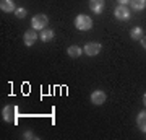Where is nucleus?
<instances>
[{"mask_svg":"<svg viewBox=\"0 0 146 140\" xmlns=\"http://www.w3.org/2000/svg\"><path fill=\"white\" fill-rule=\"evenodd\" d=\"M0 8L5 13H11V11H16V7L13 3V0H0Z\"/></svg>","mask_w":146,"mask_h":140,"instance_id":"nucleus-9","label":"nucleus"},{"mask_svg":"<svg viewBox=\"0 0 146 140\" xmlns=\"http://www.w3.org/2000/svg\"><path fill=\"white\" fill-rule=\"evenodd\" d=\"M140 42H141V46H143V47L146 49V36H143V38H141V39H140Z\"/></svg>","mask_w":146,"mask_h":140,"instance_id":"nucleus-17","label":"nucleus"},{"mask_svg":"<svg viewBox=\"0 0 146 140\" xmlns=\"http://www.w3.org/2000/svg\"><path fill=\"white\" fill-rule=\"evenodd\" d=\"M75 26L80 31H89L93 28V20L88 15H78L75 18Z\"/></svg>","mask_w":146,"mask_h":140,"instance_id":"nucleus-2","label":"nucleus"},{"mask_svg":"<svg viewBox=\"0 0 146 140\" xmlns=\"http://www.w3.org/2000/svg\"><path fill=\"white\" fill-rule=\"evenodd\" d=\"M104 0H89V10L94 11L96 15H99V13H102V10H104Z\"/></svg>","mask_w":146,"mask_h":140,"instance_id":"nucleus-8","label":"nucleus"},{"mask_svg":"<svg viewBox=\"0 0 146 140\" xmlns=\"http://www.w3.org/2000/svg\"><path fill=\"white\" fill-rule=\"evenodd\" d=\"M114 15H115V18L117 20H120V21H127L128 18H130V10L127 8V5H119L117 8L114 10Z\"/></svg>","mask_w":146,"mask_h":140,"instance_id":"nucleus-5","label":"nucleus"},{"mask_svg":"<svg viewBox=\"0 0 146 140\" xmlns=\"http://www.w3.org/2000/svg\"><path fill=\"white\" fill-rule=\"evenodd\" d=\"M54 36H55V34H54V31L52 29H47V28H44V29H41V39H42V42H50L54 39Z\"/></svg>","mask_w":146,"mask_h":140,"instance_id":"nucleus-11","label":"nucleus"},{"mask_svg":"<svg viewBox=\"0 0 146 140\" xmlns=\"http://www.w3.org/2000/svg\"><path fill=\"white\" fill-rule=\"evenodd\" d=\"M91 103L94 104V106H101V104L106 103V99H107V96H106V93L102 91V90H96V91H93L91 93Z\"/></svg>","mask_w":146,"mask_h":140,"instance_id":"nucleus-4","label":"nucleus"},{"mask_svg":"<svg viewBox=\"0 0 146 140\" xmlns=\"http://www.w3.org/2000/svg\"><path fill=\"white\" fill-rule=\"evenodd\" d=\"M2 117L8 124H16L18 122V108L15 104H7L5 108L2 109Z\"/></svg>","mask_w":146,"mask_h":140,"instance_id":"nucleus-1","label":"nucleus"},{"mask_svg":"<svg viewBox=\"0 0 146 140\" xmlns=\"http://www.w3.org/2000/svg\"><path fill=\"white\" fill-rule=\"evenodd\" d=\"M130 5L135 11H141L146 8V0H130Z\"/></svg>","mask_w":146,"mask_h":140,"instance_id":"nucleus-12","label":"nucleus"},{"mask_svg":"<svg viewBox=\"0 0 146 140\" xmlns=\"http://www.w3.org/2000/svg\"><path fill=\"white\" fill-rule=\"evenodd\" d=\"M130 36H131V39H135V41H140L141 38L145 36V34H143V29H141V28H133V29L130 31Z\"/></svg>","mask_w":146,"mask_h":140,"instance_id":"nucleus-14","label":"nucleus"},{"mask_svg":"<svg viewBox=\"0 0 146 140\" xmlns=\"http://www.w3.org/2000/svg\"><path fill=\"white\" fill-rule=\"evenodd\" d=\"M143 103H145V106H146V93H145V96H143Z\"/></svg>","mask_w":146,"mask_h":140,"instance_id":"nucleus-19","label":"nucleus"},{"mask_svg":"<svg viewBox=\"0 0 146 140\" xmlns=\"http://www.w3.org/2000/svg\"><path fill=\"white\" fill-rule=\"evenodd\" d=\"M23 41H25V44H26V46H33V44L37 41V33H36V29H34V28L28 29V31L25 33V36H23Z\"/></svg>","mask_w":146,"mask_h":140,"instance_id":"nucleus-7","label":"nucleus"},{"mask_svg":"<svg viewBox=\"0 0 146 140\" xmlns=\"http://www.w3.org/2000/svg\"><path fill=\"white\" fill-rule=\"evenodd\" d=\"M136 125H138V129L146 132V109L145 111H141L138 117H136Z\"/></svg>","mask_w":146,"mask_h":140,"instance_id":"nucleus-10","label":"nucleus"},{"mask_svg":"<svg viewBox=\"0 0 146 140\" xmlns=\"http://www.w3.org/2000/svg\"><path fill=\"white\" fill-rule=\"evenodd\" d=\"M83 52L86 56H89V57H94V56H98L101 52V44L99 42H88V44L84 46Z\"/></svg>","mask_w":146,"mask_h":140,"instance_id":"nucleus-6","label":"nucleus"},{"mask_svg":"<svg viewBox=\"0 0 146 140\" xmlns=\"http://www.w3.org/2000/svg\"><path fill=\"white\" fill-rule=\"evenodd\" d=\"M119 3H120V5H128V3H130V0H119Z\"/></svg>","mask_w":146,"mask_h":140,"instance_id":"nucleus-18","label":"nucleus"},{"mask_svg":"<svg viewBox=\"0 0 146 140\" xmlns=\"http://www.w3.org/2000/svg\"><path fill=\"white\" fill-rule=\"evenodd\" d=\"M26 8H16V16H18V18H25V16H26Z\"/></svg>","mask_w":146,"mask_h":140,"instance_id":"nucleus-15","label":"nucleus"},{"mask_svg":"<svg viewBox=\"0 0 146 140\" xmlns=\"http://www.w3.org/2000/svg\"><path fill=\"white\" fill-rule=\"evenodd\" d=\"M25 139H37V135H34L31 132V130H28V132H25V135H23Z\"/></svg>","mask_w":146,"mask_h":140,"instance_id":"nucleus-16","label":"nucleus"},{"mask_svg":"<svg viewBox=\"0 0 146 140\" xmlns=\"http://www.w3.org/2000/svg\"><path fill=\"white\" fill-rule=\"evenodd\" d=\"M47 23H49V18H47L46 15H42V13H39V15L33 16L31 26L34 28V29H44V28L47 26Z\"/></svg>","mask_w":146,"mask_h":140,"instance_id":"nucleus-3","label":"nucleus"},{"mask_svg":"<svg viewBox=\"0 0 146 140\" xmlns=\"http://www.w3.org/2000/svg\"><path fill=\"white\" fill-rule=\"evenodd\" d=\"M67 52H68V57L76 59V57L81 56V47H80V46H70L67 49Z\"/></svg>","mask_w":146,"mask_h":140,"instance_id":"nucleus-13","label":"nucleus"}]
</instances>
